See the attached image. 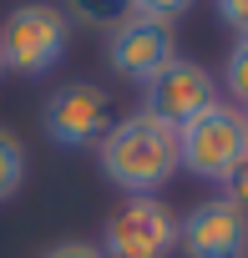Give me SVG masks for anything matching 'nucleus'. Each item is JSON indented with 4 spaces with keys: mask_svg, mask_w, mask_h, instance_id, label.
Returning a JSON list of instances; mask_svg holds the SVG:
<instances>
[{
    "mask_svg": "<svg viewBox=\"0 0 248 258\" xmlns=\"http://www.w3.org/2000/svg\"><path fill=\"white\" fill-rule=\"evenodd\" d=\"M96 157H101V172L121 192L157 198V187H167L177 172V132L147 111H132L111 121V132L96 142Z\"/></svg>",
    "mask_w": 248,
    "mask_h": 258,
    "instance_id": "f257e3e1",
    "label": "nucleus"
},
{
    "mask_svg": "<svg viewBox=\"0 0 248 258\" xmlns=\"http://www.w3.org/2000/svg\"><path fill=\"white\" fill-rule=\"evenodd\" d=\"M243 157H248V126L243 111L228 101H213L208 111L177 126V167L203 182H223Z\"/></svg>",
    "mask_w": 248,
    "mask_h": 258,
    "instance_id": "f03ea898",
    "label": "nucleus"
},
{
    "mask_svg": "<svg viewBox=\"0 0 248 258\" xmlns=\"http://www.w3.org/2000/svg\"><path fill=\"white\" fill-rule=\"evenodd\" d=\"M66 46H71V21L46 0L16 6L0 21V66L16 76H46L66 56Z\"/></svg>",
    "mask_w": 248,
    "mask_h": 258,
    "instance_id": "7ed1b4c3",
    "label": "nucleus"
},
{
    "mask_svg": "<svg viewBox=\"0 0 248 258\" xmlns=\"http://www.w3.org/2000/svg\"><path fill=\"white\" fill-rule=\"evenodd\" d=\"M106 258H172L177 253V213L162 198H127L101 228Z\"/></svg>",
    "mask_w": 248,
    "mask_h": 258,
    "instance_id": "20e7f679",
    "label": "nucleus"
},
{
    "mask_svg": "<svg viewBox=\"0 0 248 258\" xmlns=\"http://www.w3.org/2000/svg\"><path fill=\"white\" fill-rule=\"evenodd\" d=\"M41 126L56 147H96L106 132H111V96L96 86V81H66L46 96V111H41Z\"/></svg>",
    "mask_w": 248,
    "mask_h": 258,
    "instance_id": "39448f33",
    "label": "nucleus"
},
{
    "mask_svg": "<svg viewBox=\"0 0 248 258\" xmlns=\"http://www.w3.org/2000/svg\"><path fill=\"white\" fill-rule=\"evenodd\" d=\"M213 101H218L213 71L198 66V61H182V56H172V61L142 86V111L157 116L162 126H172V132H177L182 121H193L198 111H208Z\"/></svg>",
    "mask_w": 248,
    "mask_h": 258,
    "instance_id": "423d86ee",
    "label": "nucleus"
},
{
    "mask_svg": "<svg viewBox=\"0 0 248 258\" xmlns=\"http://www.w3.org/2000/svg\"><path fill=\"white\" fill-rule=\"evenodd\" d=\"M177 248L188 258H248V213L208 198L177 223Z\"/></svg>",
    "mask_w": 248,
    "mask_h": 258,
    "instance_id": "0eeeda50",
    "label": "nucleus"
},
{
    "mask_svg": "<svg viewBox=\"0 0 248 258\" xmlns=\"http://www.w3.org/2000/svg\"><path fill=\"white\" fill-rule=\"evenodd\" d=\"M172 56H177V46H172V26L147 21V16H127V21L111 31V41H106V61H111V71L127 76V81H137V86H147Z\"/></svg>",
    "mask_w": 248,
    "mask_h": 258,
    "instance_id": "6e6552de",
    "label": "nucleus"
},
{
    "mask_svg": "<svg viewBox=\"0 0 248 258\" xmlns=\"http://www.w3.org/2000/svg\"><path fill=\"white\" fill-rule=\"evenodd\" d=\"M26 182V147L16 142V132L0 126V203H11Z\"/></svg>",
    "mask_w": 248,
    "mask_h": 258,
    "instance_id": "1a4fd4ad",
    "label": "nucleus"
},
{
    "mask_svg": "<svg viewBox=\"0 0 248 258\" xmlns=\"http://www.w3.org/2000/svg\"><path fill=\"white\" fill-rule=\"evenodd\" d=\"M71 11H76L81 21L101 26V31H116L121 21L132 16V6H127V0H71Z\"/></svg>",
    "mask_w": 248,
    "mask_h": 258,
    "instance_id": "9d476101",
    "label": "nucleus"
},
{
    "mask_svg": "<svg viewBox=\"0 0 248 258\" xmlns=\"http://www.w3.org/2000/svg\"><path fill=\"white\" fill-rule=\"evenodd\" d=\"M223 86H228L233 101L248 106V36L233 41V51H228V61H223Z\"/></svg>",
    "mask_w": 248,
    "mask_h": 258,
    "instance_id": "9b49d317",
    "label": "nucleus"
},
{
    "mask_svg": "<svg viewBox=\"0 0 248 258\" xmlns=\"http://www.w3.org/2000/svg\"><path fill=\"white\" fill-rule=\"evenodd\" d=\"M132 6V16H147V21H162V26H172L177 16H188L198 0H127Z\"/></svg>",
    "mask_w": 248,
    "mask_h": 258,
    "instance_id": "f8f14e48",
    "label": "nucleus"
},
{
    "mask_svg": "<svg viewBox=\"0 0 248 258\" xmlns=\"http://www.w3.org/2000/svg\"><path fill=\"white\" fill-rule=\"evenodd\" d=\"M218 198L248 213V157H243V162H238V167H233V172H228V177L218 182Z\"/></svg>",
    "mask_w": 248,
    "mask_h": 258,
    "instance_id": "ddd939ff",
    "label": "nucleus"
},
{
    "mask_svg": "<svg viewBox=\"0 0 248 258\" xmlns=\"http://www.w3.org/2000/svg\"><path fill=\"white\" fill-rule=\"evenodd\" d=\"M218 21L238 36H248V0H218Z\"/></svg>",
    "mask_w": 248,
    "mask_h": 258,
    "instance_id": "4468645a",
    "label": "nucleus"
},
{
    "mask_svg": "<svg viewBox=\"0 0 248 258\" xmlns=\"http://www.w3.org/2000/svg\"><path fill=\"white\" fill-rule=\"evenodd\" d=\"M46 258H106L96 243H81V238H71V243H56Z\"/></svg>",
    "mask_w": 248,
    "mask_h": 258,
    "instance_id": "2eb2a0df",
    "label": "nucleus"
},
{
    "mask_svg": "<svg viewBox=\"0 0 248 258\" xmlns=\"http://www.w3.org/2000/svg\"><path fill=\"white\" fill-rule=\"evenodd\" d=\"M238 111H243V126H248V106H238Z\"/></svg>",
    "mask_w": 248,
    "mask_h": 258,
    "instance_id": "dca6fc26",
    "label": "nucleus"
},
{
    "mask_svg": "<svg viewBox=\"0 0 248 258\" xmlns=\"http://www.w3.org/2000/svg\"><path fill=\"white\" fill-rule=\"evenodd\" d=\"M0 76H6V66H0Z\"/></svg>",
    "mask_w": 248,
    "mask_h": 258,
    "instance_id": "f3484780",
    "label": "nucleus"
}]
</instances>
